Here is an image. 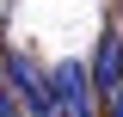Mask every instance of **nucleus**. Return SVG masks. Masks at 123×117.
<instances>
[{
	"label": "nucleus",
	"mask_w": 123,
	"mask_h": 117,
	"mask_svg": "<svg viewBox=\"0 0 123 117\" xmlns=\"http://www.w3.org/2000/svg\"><path fill=\"white\" fill-rule=\"evenodd\" d=\"M0 74H6V86L31 105V117H55V99H49V74L25 56V49H6L0 56Z\"/></svg>",
	"instance_id": "nucleus-1"
},
{
	"label": "nucleus",
	"mask_w": 123,
	"mask_h": 117,
	"mask_svg": "<svg viewBox=\"0 0 123 117\" xmlns=\"http://www.w3.org/2000/svg\"><path fill=\"white\" fill-rule=\"evenodd\" d=\"M49 99H55V117H98L92 111L86 62H55V68H49Z\"/></svg>",
	"instance_id": "nucleus-2"
},
{
	"label": "nucleus",
	"mask_w": 123,
	"mask_h": 117,
	"mask_svg": "<svg viewBox=\"0 0 123 117\" xmlns=\"http://www.w3.org/2000/svg\"><path fill=\"white\" fill-rule=\"evenodd\" d=\"M117 49H123V31H105V37H98V56L86 62L92 92H111V86H117Z\"/></svg>",
	"instance_id": "nucleus-3"
},
{
	"label": "nucleus",
	"mask_w": 123,
	"mask_h": 117,
	"mask_svg": "<svg viewBox=\"0 0 123 117\" xmlns=\"http://www.w3.org/2000/svg\"><path fill=\"white\" fill-rule=\"evenodd\" d=\"M0 117H18V92L6 86V74H0Z\"/></svg>",
	"instance_id": "nucleus-4"
},
{
	"label": "nucleus",
	"mask_w": 123,
	"mask_h": 117,
	"mask_svg": "<svg viewBox=\"0 0 123 117\" xmlns=\"http://www.w3.org/2000/svg\"><path fill=\"white\" fill-rule=\"evenodd\" d=\"M105 117H123V86H111V92H105Z\"/></svg>",
	"instance_id": "nucleus-5"
},
{
	"label": "nucleus",
	"mask_w": 123,
	"mask_h": 117,
	"mask_svg": "<svg viewBox=\"0 0 123 117\" xmlns=\"http://www.w3.org/2000/svg\"><path fill=\"white\" fill-rule=\"evenodd\" d=\"M117 86H123V49H117Z\"/></svg>",
	"instance_id": "nucleus-6"
}]
</instances>
